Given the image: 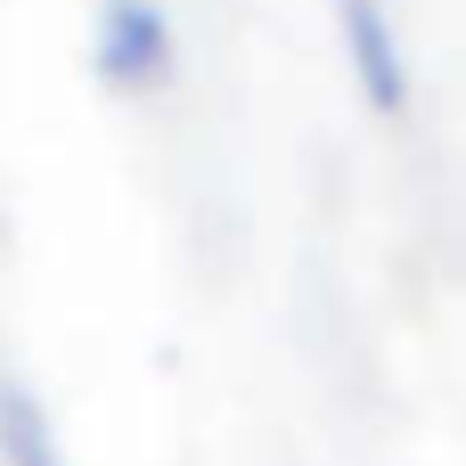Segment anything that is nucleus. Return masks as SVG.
<instances>
[{
	"mask_svg": "<svg viewBox=\"0 0 466 466\" xmlns=\"http://www.w3.org/2000/svg\"><path fill=\"white\" fill-rule=\"evenodd\" d=\"M172 74V25L156 0H106L98 8V82L106 90H156Z\"/></svg>",
	"mask_w": 466,
	"mask_h": 466,
	"instance_id": "nucleus-1",
	"label": "nucleus"
},
{
	"mask_svg": "<svg viewBox=\"0 0 466 466\" xmlns=\"http://www.w3.org/2000/svg\"><path fill=\"white\" fill-rule=\"evenodd\" d=\"M336 16H344V49H352L360 98L377 115H401L410 106V66H401V33H393L385 0H336Z\"/></svg>",
	"mask_w": 466,
	"mask_h": 466,
	"instance_id": "nucleus-2",
	"label": "nucleus"
},
{
	"mask_svg": "<svg viewBox=\"0 0 466 466\" xmlns=\"http://www.w3.org/2000/svg\"><path fill=\"white\" fill-rule=\"evenodd\" d=\"M0 459L8 466H66L49 418H41V401H33L25 385H0Z\"/></svg>",
	"mask_w": 466,
	"mask_h": 466,
	"instance_id": "nucleus-3",
	"label": "nucleus"
}]
</instances>
